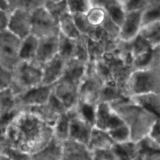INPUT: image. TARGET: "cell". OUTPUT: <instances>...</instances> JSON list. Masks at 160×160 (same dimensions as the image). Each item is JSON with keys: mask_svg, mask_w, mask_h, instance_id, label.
<instances>
[{"mask_svg": "<svg viewBox=\"0 0 160 160\" xmlns=\"http://www.w3.org/2000/svg\"><path fill=\"white\" fill-rule=\"evenodd\" d=\"M88 63H84L76 59H68L65 62L63 76L72 80L80 85L83 78L84 77Z\"/></svg>", "mask_w": 160, "mask_h": 160, "instance_id": "25", "label": "cell"}, {"mask_svg": "<svg viewBox=\"0 0 160 160\" xmlns=\"http://www.w3.org/2000/svg\"><path fill=\"white\" fill-rule=\"evenodd\" d=\"M115 145L109 133L94 128L88 146L92 151H102L111 150Z\"/></svg>", "mask_w": 160, "mask_h": 160, "instance_id": "22", "label": "cell"}, {"mask_svg": "<svg viewBox=\"0 0 160 160\" xmlns=\"http://www.w3.org/2000/svg\"><path fill=\"white\" fill-rule=\"evenodd\" d=\"M11 70L0 66V91L7 88L10 86Z\"/></svg>", "mask_w": 160, "mask_h": 160, "instance_id": "44", "label": "cell"}, {"mask_svg": "<svg viewBox=\"0 0 160 160\" xmlns=\"http://www.w3.org/2000/svg\"><path fill=\"white\" fill-rule=\"evenodd\" d=\"M131 47L133 59L137 56H141V55L144 54V53L150 51L152 48H153L151 46V45L140 35L135 38L131 42Z\"/></svg>", "mask_w": 160, "mask_h": 160, "instance_id": "40", "label": "cell"}, {"mask_svg": "<svg viewBox=\"0 0 160 160\" xmlns=\"http://www.w3.org/2000/svg\"><path fill=\"white\" fill-rule=\"evenodd\" d=\"M109 105L128 127L131 141L135 143L145 138L153 125L159 120V117L133 104L128 99Z\"/></svg>", "mask_w": 160, "mask_h": 160, "instance_id": "2", "label": "cell"}, {"mask_svg": "<svg viewBox=\"0 0 160 160\" xmlns=\"http://www.w3.org/2000/svg\"><path fill=\"white\" fill-rule=\"evenodd\" d=\"M66 61L57 55L42 67V85L53 86L62 78Z\"/></svg>", "mask_w": 160, "mask_h": 160, "instance_id": "15", "label": "cell"}, {"mask_svg": "<svg viewBox=\"0 0 160 160\" xmlns=\"http://www.w3.org/2000/svg\"><path fill=\"white\" fill-rule=\"evenodd\" d=\"M70 113L67 110L62 114L53 126V138L60 142H64L70 138Z\"/></svg>", "mask_w": 160, "mask_h": 160, "instance_id": "28", "label": "cell"}, {"mask_svg": "<svg viewBox=\"0 0 160 160\" xmlns=\"http://www.w3.org/2000/svg\"><path fill=\"white\" fill-rule=\"evenodd\" d=\"M75 40L68 38L59 33L58 35V56L67 61L73 56Z\"/></svg>", "mask_w": 160, "mask_h": 160, "instance_id": "35", "label": "cell"}, {"mask_svg": "<svg viewBox=\"0 0 160 160\" xmlns=\"http://www.w3.org/2000/svg\"><path fill=\"white\" fill-rule=\"evenodd\" d=\"M67 9L71 15L86 14L92 8V0H67Z\"/></svg>", "mask_w": 160, "mask_h": 160, "instance_id": "39", "label": "cell"}, {"mask_svg": "<svg viewBox=\"0 0 160 160\" xmlns=\"http://www.w3.org/2000/svg\"><path fill=\"white\" fill-rule=\"evenodd\" d=\"M79 84L69 78L62 77L52 87V94L67 110L76 107L78 102Z\"/></svg>", "mask_w": 160, "mask_h": 160, "instance_id": "8", "label": "cell"}, {"mask_svg": "<svg viewBox=\"0 0 160 160\" xmlns=\"http://www.w3.org/2000/svg\"><path fill=\"white\" fill-rule=\"evenodd\" d=\"M23 109L31 112V113L38 117L41 120H42L44 123H47L52 128L61 114L67 111L62 103L53 95L52 93L48 101L45 104Z\"/></svg>", "mask_w": 160, "mask_h": 160, "instance_id": "9", "label": "cell"}, {"mask_svg": "<svg viewBox=\"0 0 160 160\" xmlns=\"http://www.w3.org/2000/svg\"><path fill=\"white\" fill-rule=\"evenodd\" d=\"M69 111L70 113L69 139L88 145L90 140L92 130L94 128V125L80 117L75 110V108Z\"/></svg>", "mask_w": 160, "mask_h": 160, "instance_id": "13", "label": "cell"}, {"mask_svg": "<svg viewBox=\"0 0 160 160\" xmlns=\"http://www.w3.org/2000/svg\"><path fill=\"white\" fill-rule=\"evenodd\" d=\"M104 87V82L98 76L95 69V62H89L84 77L78 90V102L96 106Z\"/></svg>", "mask_w": 160, "mask_h": 160, "instance_id": "5", "label": "cell"}, {"mask_svg": "<svg viewBox=\"0 0 160 160\" xmlns=\"http://www.w3.org/2000/svg\"><path fill=\"white\" fill-rule=\"evenodd\" d=\"M31 13L21 9H14L9 12L7 31L20 40L31 34Z\"/></svg>", "mask_w": 160, "mask_h": 160, "instance_id": "11", "label": "cell"}, {"mask_svg": "<svg viewBox=\"0 0 160 160\" xmlns=\"http://www.w3.org/2000/svg\"><path fill=\"white\" fill-rule=\"evenodd\" d=\"M149 0H122L123 9L127 12H142L148 6Z\"/></svg>", "mask_w": 160, "mask_h": 160, "instance_id": "42", "label": "cell"}, {"mask_svg": "<svg viewBox=\"0 0 160 160\" xmlns=\"http://www.w3.org/2000/svg\"><path fill=\"white\" fill-rule=\"evenodd\" d=\"M92 2L104 8L108 17L120 27L126 16L122 0H92Z\"/></svg>", "mask_w": 160, "mask_h": 160, "instance_id": "21", "label": "cell"}, {"mask_svg": "<svg viewBox=\"0 0 160 160\" xmlns=\"http://www.w3.org/2000/svg\"><path fill=\"white\" fill-rule=\"evenodd\" d=\"M43 7L58 22V20L68 12L67 1L45 0Z\"/></svg>", "mask_w": 160, "mask_h": 160, "instance_id": "33", "label": "cell"}, {"mask_svg": "<svg viewBox=\"0 0 160 160\" xmlns=\"http://www.w3.org/2000/svg\"><path fill=\"white\" fill-rule=\"evenodd\" d=\"M128 100L133 104L152 112L157 117H159L160 95L159 94L146 93L132 95L129 97Z\"/></svg>", "mask_w": 160, "mask_h": 160, "instance_id": "20", "label": "cell"}, {"mask_svg": "<svg viewBox=\"0 0 160 160\" xmlns=\"http://www.w3.org/2000/svg\"><path fill=\"white\" fill-rule=\"evenodd\" d=\"M58 55V36L38 39L34 63L42 67Z\"/></svg>", "mask_w": 160, "mask_h": 160, "instance_id": "17", "label": "cell"}, {"mask_svg": "<svg viewBox=\"0 0 160 160\" xmlns=\"http://www.w3.org/2000/svg\"><path fill=\"white\" fill-rule=\"evenodd\" d=\"M52 87L41 84L21 95H17V102L20 109L35 107L46 103L52 93Z\"/></svg>", "mask_w": 160, "mask_h": 160, "instance_id": "12", "label": "cell"}, {"mask_svg": "<svg viewBox=\"0 0 160 160\" xmlns=\"http://www.w3.org/2000/svg\"><path fill=\"white\" fill-rule=\"evenodd\" d=\"M42 81V67L34 62L19 61L11 70L9 88L17 96L41 85Z\"/></svg>", "mask_w": 160, "mask_h": 160, "instance_id": "3", "label": "cell"}, {"mask_svg": "<svg viewBox=\"0 0 160 160\" xmlns=\"http://www.w3.org/2000/svg\"><path fill=\"white\" fill-rule=\"evenodd\" d=\"M62 143L54 138L46 146L31 155V160H62Z\"/></svg>", "mask_w": 160, "mask_h": 160, "instance_id": "23", "label": "cell"}, {"mask_svg": "<svg viewBox=\"0 0 160 160\" xmlns=\"http://www.w3.org/2000/svg\"><path fill=\"white\" fill-rule=\"evenodd\" d=\"M127 91L129 97L146 93L160 95V68L133 70L128 78Z\"/></svg>", "mask_w": 160, "mask_h": 160, "instance_id": "4", "label": "cell"}, {"mask_svg": "<svg viewBox=\"0 0 160 160\" xmlns=\"http://www.w3.org/2000/svg\"><path fill=\"white\" fill-rule=\"evenodd\" d=\"M92 2V6L85 14L86 19L89 24L94 28H101L107 18V13L104 8Z\"/></svg>", "mask_w": 160, "mask_h": 160, "instance_id": "31", "label": "cell"}, {"mask_svg": "<svg viewBox=\"0 0 160 160\" xmlns=\"http://www.w3.org/2000/svg\"><path fill=\"white\" fill-rule=\"evenodd\" d=\"M38 39L30 34L20 41L19 49V59L23 62H34L37 52Z\"/></svg>", "mask_w": 160, "mask_h": 160, "instance_id": "26", "label": "cell"}, {"mask_svg": "<svg viewBox=\"0 0 160 160\" xmlns=\"http://www.w3.org/2000/svg\"><path fill=\"white\" fill-rule=\"evenodd\" d=\"M72 58L78 59V60L84 62V63H88L90 59H89L87 37L81 35L77 40H75L74 48H73Z\"/></svg>", "mask_w": 160, "mask_h": 160, "instance_id": "34", "label": "cell"}, {"mask_svg": "<svg viewBox=\"0 0 160 160\" xmlns=\"http://www.w3.org/2000/svg\"><path fill=\"white\" fill-rule=\"evenodd\" d=\"M0 10L7 12L8 14L9 13V0L8 1H6V0H0Z\"/></svg>", "mask_w": 160, "mask_h": 160, "instance_id": "47", "label": "cell"}, {"mask_svg": "<svg viewBox=\"0 0 160 160\" xmlns=\"http://www.w3.org/2000/svg\"><path fill=\"white\" fill-rule=\"evenodd\" d=\"M8 18H9V14L0 10V32L7 29Z\"/></svg>", "mask_w": 160, "mask_h": 160, "instance_id": "46", "label": "cell"}, {"mask_svg": "<svg viewBox=\"0 0 160 160\" xmlns=\"http://www.w3.org/2000/svg\"><path fill=\"white\" fill-rule=\"evenodd\" d=\"M128 99V95L123 89L119 88L113 83H106L104 84L98 102H106L112 104Z\"/></svg>", "mask_w": 160, "mask_h": 160, "instance_id": "27", "label": "cell"}, {"mask_svg": "<svg viewBox=\"0 0 160 160\" xmlns=\"http://www.w3.org/2000/svg\"><path fill=\"white\" fill-rule=\"evenodd\" d=\"M19 109L17 96L10 88L0 91V122L9 120Z\"/></svg>", "mask_w": 160, "mask_h": 160, "instance_id": "18", "label": "cell"}, {"mask_svg": "<svg viewBox=\"0 0 160 160\" xmlns=\"http://www.w3.org/2000/svg\"><path fill=\"white\" fill-rule=\"evenodd\" d=\"M148 138L152 140L156 143L160 144V133H159V120L156 122L152 128L150 130L149 133L146 136Z\"/></svg>", "mask_w": 160, "mask_h": 160, "instance_id": "45", "label": "cell"}, {"mask_svg": "<svg viewBox=\"0 0 160 160\" xmlns=\"http://www.w3.org/2000/svg\"><path fill=\"white\" fill-rule=\"evenodd\" d=\"M0 154L8 160H31V156L23 152L0 143Z\"/></svg>", "mask_w": 160, "mask_h": 160, "instance_id": "37", "label": "cell"}, {"mask_svg": "<svg viewBox=\"0 0 160 160\" xmlns=\"http://www.w3.org/2000/svg\"><path fill=\"white\" fill-rule=\"evenodd\" d=\"M58 25L59 34L68 38L77 40L81 35L75 25L73 16L70 12H67L58 20Z\"/></svg>", "mask_w": 160, "mask_h": 160, "instance_id": "29", "label": "cell"}, {"mask_svg": "<svg viewBox=\"0 0 160 160\" xmlns=\"http://www.w3.org/2000/svg\"><path fill=\"white\" fill-rule=\"evenodd\" d=\"M160 21V1L149 0L148 6L142 12V27Z\"/></svg>", "mask_w": 160, "mask_h": 160, "instance_id": "32", "label": "cell"}, {"mask_svg": "<svg viewBox=\"0 0 160 160\" xmlns=\"http://www.w3.org/2000/svg\"><path fill=\"white\" fill-rule=\"evenodd\" d=\"M3 143L33 155L46 146L53 138V128L26 109H20L3 129Z\"/></svg>", "mask_w": 160, "mask_h": 160, "instance_id": "1", "label": "cell"}, {"mask_svg": "<svg viewBox=\"0 0 160 160\" xmlns=\"http://www.w3.org/2000/svg\"><path fill=\"white\" fill-rule=\"evenodd\" d=\"M31 34L38 39L59 35L58 22L45 10L43 6L31 12Z\"/></svg>", "mask_w": 160, "mask_h": 160, "instance_id": "6", "label": "cell"}, {"mask_svg": "<svg viewBox=\"0 0 160 160\" xmlns=\"http://www.w3.org/2000/svg\"><path fill=\"white\" fill-rule=\"evenodd\" d=\"M103 32L109 38L117 40L119 39V33H120V27L114 23L107 16V18L105 20L104 23L101 27Z\"/></svg>", "mask_w": 160, "mask_h": 160, "instance_id": "43", "label": "cell"}, {"mask_svg": "<svg viewBox=\"0 0 160 160\" xmlns=\"http://www.w3.org/2000/svg\"><path fill=\"white\" fill-rule=\"evenodd\" d=\"M108 133L115 144H122L131 141L130 131L124 123Z\"/></svg>", "mask_w": 160, "mask_h": 160, "instance_id": "41", "label": "cell"}, {"mask_svg": "<svg viewBox=\"0 0 160 160\" xmlns=\"http://www.w3.org/2000/svg\"><path fill=\"white\" fill-rule=\"evenodd\" d=\"M2 160H8V159H5V158H4V157H2Z\"/></svg>", "mask_w": 160, "mask_h": 160, "instance_id": "48", "label": "cell"}, {"mask_svg": "<svg viewBox=\"0 0 160 160\" xmlns=\"http://www.w3.org/2000/svg\"><path fill=\"white\" fill-rule=\"evenodd\" d=\"M62 160H93V151L88 145L68 139L62 142Z\"/></svg>", "mask_w": 160, "mask_h": 160, "instance_id": "16", "label": "cell"}, {"mask_svg": "<svg viewBox=\"0 0 160 160\" xmlns=\"http://www.w3.org/2000/svg\"><path fill=\"white\" fill-rule=\"evenodd\" d=\"M142 12H127L120 27L119 40L131 42L139 35L142 28Z\"/></svg>", "mask_w": 160, "mask_h": 160, "instance_id": "14", "label": "cell"}, {"mask_svg": "<svg viewBox=\"0 0 160 160\" xmlns=\"http://www.w3.org/2000/svg\"><path fill=\"white\" fill-rule=\"evenodd\" d=\"M122 124L123 121L109 103L98 102L95 106L94 128L109 132Z\"/></svg>", "mask_w": 160, "mask_h": 160, "instance_id": "10", "label": "cell"}, {"mask_svg": "<svg viewBox=\"0 0 160 160\" xmlns=\"http://www.w3.org/2000/svg\"><path fill=\"white\" fill-rule=\"evenodd\" d=\"M20 41L7 30L0 32V66L11 70L19 59Z\"/></svg>", "mask_w": 160, "mask_h": 160, "instance_id": "7", "label": "cell"}, {"mask_svg": "<svg viewBox=\"0 0 160 160\" xmlns=\"http://www.w3.org/2000/svg\"><path fill=\"white\" fill-rule=\"evenodd\" d=\"M73 16L75 25L81 35L87 38H92L95 34L96 28L91 26L86 19L85 14H75Z\"/></svg>", "mask_w": 160, "mask_h": 160, "instance_id": "38", "label": "cell"}, {"mask_svg": "<svg viewBox=\"0 0 160 160\" xmlns=\"http://www.w3.org/2000/svg\"><path fill=\"white\" fill-rule=\"evenodd\" d=\"M133 70L160 68V46L137 56L133 59Z\"/></svg>", "mask_w": 160, "mask_h": 160, "instance_id": "19", "label": "cell"}, {"mask_svg": "<svg viewBox=\"0 0 160 160\" xmlns=\"http://www.w3.org/2000/svg\"><path fill=\"white\" fill-rule=\"evenodd\" d=\"M139 35L146 40L152 48L160 46V21L142 26Z\"/></svg>", "mask_w": 160, "mask_h": 160, "instance_id": "30", "label": "cell"}, {"mask_svg": "<svg viewBox=\"0 0 160 160\" xmlns=\"http://www.w3.org/2000/svg\"><path fill=\"white\" fill-rule=\"evenodd\" d=\"M112 151L117 160H138L140 156L138 143L131 141L122 144H116Z\"/></svg>", "mask_w": 160, "mask_h": 160, "instance_id": "24", "label": "cell"}, {"mask_svg": "<svg viewBox=\"0 0 160 160\" xmlns=\"http://www.w3.org/2000/svg\"><path fill=\"white\" fill-rule=\"evenodd\" d=\"M44 1L45 0H9V12L14 9H21L31 12L43 6Z\"/></svg>", "mask_w": 160, "mask_h": 160, "instance_id": "36", "label": "cell"}]
</instances>
